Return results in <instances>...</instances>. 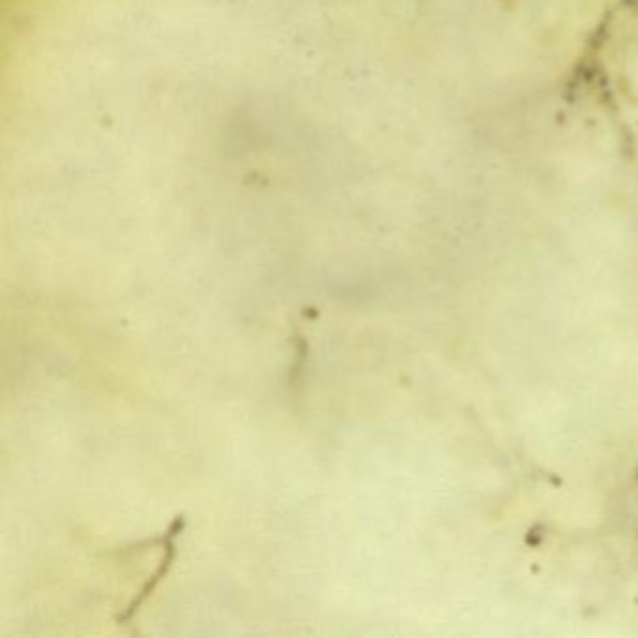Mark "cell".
<instances>
[{
  "label": "cell",
  "instance_id": "6da1fadb",
  "mask_svg": "<svg viewBox=\"0 0 638 638\" xmlns=\"http://www.w3.org/2000/svg\"><path fill=\"white\" fill-rule=\"evenodd\" d=\"M186 528V517L184 515H178L174 517L173 522L169 524V528L161 534V547H163V556H161L160 564L156 567V571L150 575V579L146 580L143 584V588L137 592V595L130 601V605L126 607V610L116 616V624H130L133 620V616L139 612V609L145 605L146 599L150 595L156 592V588L160 586L161 582L165 580V577L169 575V571L173 569L174 560H176V539L184 532Z\"/></svg>",
  "mask_w": 638,
  "mask_h": 638
},
{
  "label": "cell",
  "instance_id": "7a4b0ae2",
  "mask_svg": "<svg viewBox=\"0 0 638 638\" xmlns=\"http://www.w3.org/2000/svg\"><path fill=\"white\" fill-rule=\"evenodd\" d=\"M296 345H298V350H296V363H294L292 373H290V384H292V386H298L300 373L304 371V362L305 358H307V343H305V339L302 335L296 337Z\"/></svg>",
  "mask_w": 638,
  "mask_h": 638
}]
</instances>
